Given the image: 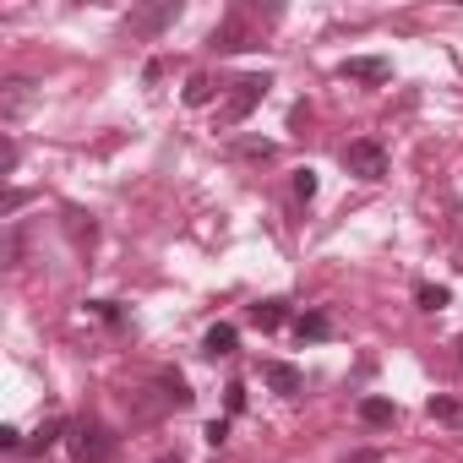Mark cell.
I'll return each instance as SVG.
<instances>
[{"instance_id":"6da1fadb","label":"cell","mask_w":463,"mask_h":463,"mask_svg":"<svg viewBox=\"0 0 463 463\" xmlns=\"http://www.w3.org/2000/svg\"><path fill=\"white\" fill-rule=\"evenodd\" d=\"M66 447H71V458H77V463H109L120 441H115L99 420H77V425L66 430Z\"/></svg>"},{"instance_id":"7a4b0ae2","label":"cell","mask_w":463,"mask_h":463,"mask_svg":"<svg viewBox=\"0 0 463 463\" xmlns=\"http://www.w3.org/2000/svg\"><path fill=\"white\" fill-rule=\"evenodd\" d=\"M344 169H349L354 180L376 185V180L387 175V147H382L376 137H360V142H349V147H344Z\"/></svg>"},{"instance_id":"3957f363","label":"cell","mask_w":463,"mask_h":463,"mask_svg":"<svg viewBox=\"0 0 463 463\" xmlns=\"http://www.w3.org/2000/svg\"><path fill=\"white\" fill-rule=\"evenodd\" d=\"M273 88V77H241L235 82V93H229V104H223V126H241L257 104H262V93Z\"/></svg>"},{"instance_id":"277c9868","label":"cell","mask_w":463,"mask_h":463,"mask_svg":"<svg viewBox=\"0 0 463 463\" xmlns=\"http://www.w3.org/2000/svg\"><path fill=\"white\" fill-rule=\"evenodd\" d=\"M218 55H241V50H257V33H251V23L246 17H223L218 28H213V39H207Z\"/></svg>"},{"instance_id":"5b68a950","label":"cell","mask_w":463,"mask_h":463,"mask_svg":"<svg viewBox=\"0 0 463 463\" xmlns=\"http://www.w3.org/2000/svg\"><path fill=\"white\" fill-rule=\"evenodd\" d=\"M344 77L382 88V82H392V61H382V55H354V61H344Z\"/></svg>"},{"instance_id":"8992f818","label":"cell","mask_w":463,"mask_h":463,"mask_svg":"<svg viewBox=\"0 0 463 463\" xmlns=\"http://www.w3.org/2000/svg\"><path fill=\"white\" fill-rule=\"evenodd\" d=\"M262 376H268V387H273V392H284V398H300V387H306V376H300L295 365H284V360H268V365H262Z\"/></svg>"},{"instance_id":"52a82bcc","label":"cell","mask_w":463,"mask_h":463,"mask_svg":"<svg viewBox=\"0 0 463 463\" xmlns=\"http://www.w3.org/2000/svg\"><path fill=\"white\" fill-rule=\"evenodd\" d=\"M28 104H33V82H28V77H12V82H6V93H0V115L17 120Z\"/></svg>"},{"instance_id":"ba28073f","label":"cell","mask_w":463,"mask_h":463,"mask_svg":"<svg viewBox=\"0 0 463 463\" xmlns=\"http://www.w3.org/2000/svg\"><path fill=\"white\" fill-rule=\"evenodd\" d=\"M175 17H180V0H164V6L137 12V17H131V33H158V28H169Z\"/></svg>"},{"instance_id":"9c48e42d","label":"cell","mask_w":463,"mask_h":463,"mask_svg":"<svg viewBox=\"0 0 463 463\" xmlns=\"http://www.w3.org/2000/svg\"><path fill=\"white\" fill-rule=\"evenodd\" d=\"M284 322H289V306H284V300H262V306H251V327L273 333V327H284Z\"/></svg>"},{"instance_id":"30bf717a","label":"cell","mask_w":463,"mask_h":463,"mask_svg":"<svg viewBox=\"0 0 463 463\" xmlns=\"http://www.w3.org/2000/svg\"><path fill=\"white\" fill-rule=\"evenodd\" d=\"M327 333H333L327 311H306V317H295V338H300V344H317V338H327Z\"/></svg>"},{"instance_id":"8fae6325","label":"cell","mask_w":463,"mask_h":463,"mask_svg":"<svg viewBox=\"0 0 463 463\" xmlns=\"http://www.w3.org/2000/svg\"><path fill=\"white\" fill-rule=\"evenodd\" d=\"M235 344H241V333L229 327V322H218V327H207V338H202V349L218 360V354H235Z\"/></svg>"},{"instance_id":"7c38bea8","label":"cell","mask_w":463,"mask_h":463,"mask_svg":"<svg viewBox=\"0 0 463 463\" xmlns=\"http://www.w3.org/2000/svg\"><path fill=\"white\" fill-rule=\"evenodd\" d=\"M425 414H430L436 425H452V430H463V403H458V398H430V403H425Z\"/></svg>"},{"instance_id":"4fadbf2b","label":"cell","mask_w":463,"mask_h":463,"mask_svg":"<svg viewBox=\"0 0 463 463\" xmlns=\"http://www.w3.org/2000/svg\"><path fill=\"white\" fill-rule=\"evenodd\" d=\"M158 392H164V403H175V409H191V387L180 382V376H169V371H158Z\"/></svg>"},{"instance_id":"5bb4252c","label":"cell","mask_w":463,"mask_h":463,"mask_svg":"<svg viewBox=\"0 0 463 463\" xmlns=\"http://www.w3.org/2000/svg\"><path fill=\"white\" fill-rule=\"evenodd\" d=\"M392 414H398V409H392L387 398H360V420H365V425H392Z\"/></svg>"},{"instance_id":"9a60e30c","label":"cell","mask_w":463,"mask_h":463,"mask_svg":"<svg viewBox=\"0 0 463 463\" xmlns=\"http://www.w3.org/2000/svg\"><path fill=\"white\" fill-rule=\"evenodd\" d=\"M213 93H218V88H213V77H191V82H185V104H191V109L213 104Z\"/></svg>"},{"instance_id":"2e32d148","label":"cell","mask_w":463,"mask_h":463,"mask_svg":"<svg viewBox=\"0 0 463 463\" xmlns=\"http://www.w3.org/2000/svg\"><path fill=\"white\" fill-rule=\"evenodd\" d=\"M414 300H420V311H441L452 295H447L441 284H420V289H414Z\"/></svg>"},{"instance_id":"e0dca14e","label":"cell","mask_w":463,"mask_h":463,"mask_svg":"<svg viewBox=\"0 0 463 463\" xmlns=\"http://www.w3.org/2000/svg\"><path fill=\"white\" fill-rule=\"evenodd\" d=\"M66 430H71V425H61V420H50V425H44V430H39V436H33L28 447H23V452H50V447H55V436H66Z\"/></svg>"},{"instance_id":"ac0fdd59","label":"cell","mask_w":463,"mask_h":463,"mask_svg":"<svg viewBox=\"0 0 463 463\" xmlns=\"http://www.w3.org/2000/svg\"><path fill=\"white\" fill-rule=\"evenodd\" d=\"M295 196H300V202L317 196V169H295Z\"/></svg>"},{"instance_id":"d6986e66","label":"cell","mask_w":463,"mask_h":463,"mask_svg":"<svg viewBox=\"0 0 463 463\" xmlns=\"http://www.w3.org/2000/svg\"><path fill=\"white\" fill-rule=\"evenodd\" d=\"M246 158H273V142H241Z\"/></svg>"},{"instance_id":"ffe728a7","label":"cell","mask_w":463,"mask_h":463,"mask_svg":"<svg viewBox=\"0 0 463 463\" xmlns=\"http://www.w3.org/2000/svg\"><path fill=\"white\" fill-rule=\"evenodd\" d=\"M223 436H229V425H223V420H213V425H207V447H223Z\"/></svg>"},{"instance_id":"44dd1931","label":"cell","mask_w":463,"mask_h":463,"mask_svg":"<svg viewBox=\"0 0 463 463\" xmlns=\"http://www.w3.org/2000/svg\"><path fill=\"white\" fill-rule=\"evenodd\" d=\"M164 463H185V458H164Z\"/></svg>"},{"instance_id":"7402d4cb","label":"cell","mask_w":463,"mask_h":463,"mask_svg":"<svg viewBox=\"0 0 463 463\" xmlns=\"http://www.w3.org/2000/svg\"><path fill=\"white\" fill-rule=\"evenodd\" d=\"M458 360H463V338H458Z\"/></svg>"}]
</instances>
